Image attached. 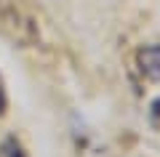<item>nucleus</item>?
I'll return each instance as SVG.
<instances>
[{
    "mask_svg": "<svg viewBox=\"0 0 160 157\" xmlns=\"http://www.w3.org/2000/svg\"><path fill=\"white\" fill-rule=\"evenodd\" d=\"M149 120H152V125L155 128H160V96L149 104Z\"/></svg>",
    "mask_w": 160,
    "mask_h": 157,
    "instance_id": "obj_3",
    "label": "nucleus"
},
{
    "mask_svg": "<svg viewBox=\"0 0 160 157\" xmlns=\"http://www.w3.org/2000/svg\"><path fill=\"white\" fill-rule=\"evenodd\" d=\"M136 69H139V75L144 80L158 83L160 80V43L142 45L136 51Z\"/></svg>",
    "mask_w": 160,
    "mask_h": 157,
    "instance_id": "obj_1",
    "label": "nucleus"
},
{
    "mask_svg": "<svg viewBox=\"0 0 160 157\" xmlns=\"http://www.w3.org/2000/svg\"><path fill=\"white\" fill-rule=\"evenodd\" d=\"M0 157H29L27 149L22 146V141L16 136H6L0 141Z\"/></svg>",
    "mask_w": 160,
    "mask_h": 157,
    "instance_id": "obj_2",
    "label": "nucleus"
},
{
    "mask_svg": "<svg viewBox=\"0 0 160 157\" xmlns=\"http://www.w3.org/2000/svg\"><path fill=\"white\" fill-rule=\"evenodd\" d=\"M8 109V96H6V88H3V80H0V115H6Z\"/></svg>",
    "mask_w": 160,
    "mask_h": 157,
    "instance_id": "obj_4",
    "label": "nucleus"
}]
</instances>
